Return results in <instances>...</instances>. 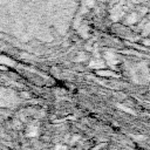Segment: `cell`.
I'll use <instances>...</instances> for the list:
<instances>
[{
	"label": "cell",
	"instance_id": "cell-3",
	"mask_svg": "<svg viewBox=\"0 0 150 150\" xmlns=\"http://www.w3.org/2000/svg\"><path fill=\"white\" fill-rule=\"evenodd\" d=\"M143 43H144V45H146V46H149V47H150V40H149V39H145V40H144V41H143Z\"/></svg>",
	"mask_w": 150,
	"mask_h": 150
},
{
	"label": "cell",
	"instance_id": "cell-1",
	"mask_svg": "<svg viewBox=\"0 0 150 150\" xmlns=\"http://www.w3.org/2000/svg\"><path fill=\"white\" fill-rule=\"evenodd\" d=\"M127 19H128V20H127L128 23H134V22L137 21V14H136V13H132V14H130Z\"/></svg>",
	"mask_w": 150,
	"mask_h": 150
},
{
	"label": "cell",
	"instance_id": "cell-2",
	"mask_svg": "<svg viewBox=\"0 0 150 150\" xmlns=\"http://www.w3.org/2000/svg\"><path fill=\"white\" fill-rule=\"evenodd\" d=\"M55 150H67V146L64 144H57L55 146Z\"/></svg>",
	"mask_w": 150,
	"mask_h": 150
}]
</instances>
